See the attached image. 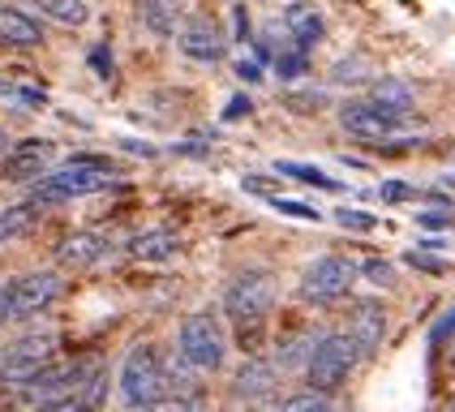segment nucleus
Here are the masks:
<instances>
[{
  "instance_id": "nucleus-38",
  "label": "nucleus",
  "mask_w": 455,
  "mask_h": 412,
  "mask_svg": "<svg viewBox=\"0 0 455 412\" xmlns=\"http://www.w3.org/2000/svg\"><path fill=\"white\" fill-rule=\"evenodd\" d=\"M236 77H241V82H258V77H262V69H258L253 60H241V65H236Z\"/></svg>"
},
{
  "instance_id": "nucleus-46",
  "label": "nucleus",
  "mask_w": 455,
  "mask_h": 412,
  "mask_svg": "<svg viewBox=\"0 0 455 412\" xmlns=\"http://www.w3.org/2000/svg\"><path fill=\"white\" fill-rule=\"evenodd\" d=\"M451 412H455V408H451Z\"/></svg>"
},
{
  "instance_id": "nucleus-40",
  "label": "nucleus",
  "mask_w": 455,
  "mask_h": 412,
  "mask_svg": "<svg viewBox=\"0 0 455 412\" xmlns=\"http://www.w3.org/2000/svg\"><path fill=\"white\" fill-rule=\"evenodd\" d=\"M9 322V283L0 280V327Z\"/></svg>"
},
{
  "instance_id": "nucleus-35",
  "label": "nucleus",
  "mask_w": 455,
  "mask_h": 412,
  "mask_svg": "<svg viewBox=\"0 0 455 412\" xmlns=\"http://www.w3.org/2000/svg\"><path fill=\"white\" fill-rule=\"evenodd\" d=\"M451 335H455V305L430 327V339H434V344H443V339H451Z\"/></svg>"
},
{
  "instance_id": "nucleus-27",
  "label": "nucleus",
  "mask_w": 455,
  "mask_h": 412,
  "mask_svg": "<svg viewBox=\"0 0 455 412\" xmlns=\"http://www.w3.org/2000/svg\"><path fill=\"white\" fill-rule=\"evenodd\" d=\"M335 224L344 232H374L379 228V219H374L370 210H356V206H339V210H335Z\"/></svg>"
},
{
  "instance_id": "nucleus-25",
  "label": "nucleus",
  "mask_w": 455,
  "mask_h": 412,
  "mask_svg": "<svg viewBox=\"0 0 455 412\" xmlns=\"http://www.w3.org/2000/svg\"><path fill=\"white\" fill-rule=\"evenodd\" d=\"M356 280H370V283H379V288H395V262L365 258V262H356Z\"/></svg>"
},
{
  "instance_id": "nucleus-43",
  "label": "nucleus",
  "mask_w": 455,
  "mask_h": 412,
  "mask_svg": "<svg viewBox=\"0 0 455 412\" xmlns=\"http://www.w3.org/2000/svg\"><path fill=\"white\" fill-rule=\"evenodd\" d=\"M438 185H443V189H451V194H455V177H443Z\"/></svg>"
},
{
  "instance_id": "nucleus-7",
  "label": "nucleus",
  "mask_w": 455,
  "mask_h": 412,
  "mask_svg": "<svg viewBox=\"0 0 455 412\" xmlns=\"http://www.w3.org/2000/svg\"><path fill=\"white\" fill-rule=\"evenodd\" d=\"M339 125L348 138H361V142H391L400 129H404V116H391L387 107H379L374 99H348L339 103Z\"/></svg>"
},
{
  "instance_id": "nucleus-16",
  "label": "nucleus",
  "mask_w": 455,
  "mask_h": 412,
  "mask_svg": "<svg viewBox=\"0 0 455 412\" xmlns=\"http://www.w3.org/2000/svg\"><path fill=\"white\" fill-rule=\"evenodd\" d=\"M177 250H180V236L172 228H147L129 236V254L138 262H168V258H177Z\"/></svg>"
},
{
  "instance_id": "nucleus-44",
  "label": "nucleus",
  "mask_w": 455,
  "mask_h": 412,
  "mask_svg": "<svg viewBox=\"0 0 455 412\" xmlns=\"http://www.w3.org/2000/svg\"><path fill=\"white\" fill-rule=\"evenodd\" d=\"M35 4H39V0H35Z\"/></svg>"
},
{
  "instance_id": "nucleus-4",
  "label": "nucleus",
  "mask_w": 455,
  "mask_h": 412,
  "mask_svg": "<svg viewBox=\"0 0 455 412\" xmlns=\"http://www.w3.org/2000/svg\"><path fill=\"white\" fill-rule=\"evenodd\" d=\"M177 353L198 374H220L224 369V357H228V335L220 327V318L215 313H189V318H180L177 322Z\"/></svg>"
},
{
  "instance_id": "nucleus-1",
  "label": "nucleus",
  "mask_w": 455,
  "mask_h": 412,
  "mask_svg": "<svg viewBox=\"0 0 455 412\" xmlns=\"http://www.w3.org/2000/svg\"><path fill=\"white\" fill-rule=\"evenodd\" d=\"M116 177H121V168H116V163L82 168L77 159H65L60 168H52L44 180H35V185H30V206H52V202L91 198V194H103Z\"/></svg>"
},
{
  "instance_id": "nucleus-5",
  "label": "nucleus",
  "mask_w": 455,
  "mask_h": 412,
  "mask_svg": "<svg viewBox=\"0 0 455 412\" xmlns=\"http://www.w3.org/2000/svg\"><path fill=\"white\" fill-rule=\"evenodd\" d=\"M356 283V262L344 254H323L309 258L301 266V280H297V297L305 305H335L339 297H348Z\"/></svg>"
},
{
  "instance_id": "nucleus-41",
  "label": "nucleus",
  "mask_w": 455,
  "mask_h": 412,
  "mask_svg": "<svg viewBox=\"0 0 455 412\" xmlns=\"http://www.w3.org/2000/svg\"><path fill=\"white\" fill-rule=\"evenodd\" d=\"M125 151H133V154H147V159H155V147H147V142H125Z\"/></svg>"
},
{
  "instance_id": "nucleus-11",
  "label": "nucleus",
  "mask_w": 455,
  "mask_h": 412,
  "mask_svg": "<svg viewBox=\"0 0 455 412\" xmlns=\"http://www.w3.org/2000/svg\"><path fill=\"white\" fill-rule=\"evenodd\" d=\"M177 48H180V56L194 60V65H220L228 52V39L211 18H189V22L177 30Z\"/></svg>"
},
{
  "instance_id": "nucleus-3",
  "label": "nucleus",
  "mask_w": 455,
  "mask_h": 412,
  "mask_svg": "<svg viewBox=\"0 0 455 412\" xmlns=\"http://www.w3.org/2000/svg\"><path fill=\"white\" fill-rule=\"evenodd\" d=\"M121 408L129 412H155L164 395V369H159V348L151 344H133L121 360Z\"/></svg>"
},
{
  "instance_id": "nucleus-31",
  "label": "nucleus",
  "mask_w": 455,
  "mask_h": 412,
  "mask_svg": "<svg viewBox=\"0 0 455 412\" xmlns=\"http://www.w3.org/2000/svg\"><path fill=\"white\" fill-rule=\"evenodd\" d=\"M379 198L382 202H408V198H417V189H412L408 180H382Z\"/></svg>"
},
{
  "instance_id": "nucleus-42",
  "label": "nucleus",
  "mask_w": 455,
  "mask_h": 412,
  "mask_svg": "<svg viewBox=\"0 0 455 412\" xmlns=\"http://www.w3.org/2000/svg\"><path fill=\"white\" fill-rule=\"evenodd\" d=\"M4 154H9V133L0 129V159H4Z\"/></svg>"
},
{
  "instance_id": "nucleus-33",
  "label": "nucleus",
  "mask_w": 455,
  "mask_h": 412,
  "mask_svg": "<svg viewBox=\"0 0 455 412\" xmlns=\"http://www.w3.org/2000/svg\"><path fill=\"white\" fill-rule=\"evenodd\" d=\"M404 262H408V266H417V271H426V275H443V271H447V262H443V258L417 254V250H412V254H408Z\"/></svg>"
},
{
  "instance_id": "nucleus-36",
  "label": "nucleus",
  "mask_w": 455,
  "mask_h": 412,
  "mask_svg": "<svg viewBox=\"0 0 455 412\" xmlns=\"http://www.w3.org/2000/svg\"><path fill=\"white\" fill-rule=\"evenodd\" d=\"M417 224H421V228H447V224H451V210H421Z\"/></svg>"
},
{
  "instance_id": "nucleus-26",
  "label": "nucleus",
  "mask_w": 455,
  "mask_h": 412,
  "mask_svg": "<svg viewBox=\"0 0 455 412\" xmlns=\"http://www.w3.org/2000/svg\"><path fill=\"white\" fill-rule=\"evenodd\" d=\"M305 69H309V52H301V48L275 52V74L283 77V82H297Z\"/></svg>"
},
{
  "instance_id": "nucleus-32",
  "label": "nucleus",
  "mask_w": 455,
  "mask_h": 412,
  "mask_svg": "<svg viewBox=\"0 0 455 412\" xmlns=\"http://www.w3.org/2000/svg\"><path fill=\"white\" fill-rule=\"evenodd\" d=\"M241 185H245V194H262L267 202H271V198H283V194H279V180H271V177H258V172H253V177H245V180H241Z\"/></svg>"
},
{
  "instance_id": "nucleus-23",
  "label": "nucleus",
  "mask_w": 455,
  "mask_h": 412,
  "mask_svg": "<svg viewBox=\"0 0 455 412\" xmlns=\"http://www.w3.org/2000/svg\"><path fill=\"white\" fill-rule=\"evenodd\" d=\"M39 9L56 26H86L91 22V4L86 0H39Z\"/></svg>"
},
{
  "instance_id": "nucleus-9",
  "label": "nucleus",
  "mask_w": 455,
  "mask_h": 412,
  "mask_svg": "<svg viewBox=\"0 0 455 412\" xmlns=\"http://www.w3.org/2000/svg\"><path fill=\"white\" fill-rule=\"evenodd\" d=\"M279 378H283V374L275 369L271 357H245L236 365L232 383H228V395H232L236 404H267V400H275Z\"/></svg>"
},
{
  "instance_id": "nucleus-14",
  "label": "nucleus",
  "mask_w": 455,
  "mask_h": 412,
  "mask_svg": "<svg viewBox=\"0 0 455 412\" xmlns=\"http://www.w3.org/2000/svg\"><path fill=\"white\" fill-rule=\"evenodd\" d=\"M56 348H60V335L56 331H26V335H18L4 353H0V369H4V365L39 369V365H48V360L56 357Z\"/></svg>"
},
{
  "instance_id": "nucleus-19",
  "label": "nucleus",
  "mask_w": 455,
  "mask_h": 412,
  "mask_svg": "<svg viewBox=\"0 0 455 412\" xmlns=\"http://www.w3.org/2000/svg\"><path fill=\"white\" fill-rule=\"evenodd\" d=\"M370 99L379 103V107H387L391 116H404L417 107V86L412 82H404V77H379L374 82V91H370Z\"/></svg>"
},
{
  "instance_id": "nucleus-18",
  "label": "nucleus",
  "mask_w": 455,
  "mask_h": 412,
  "mask_svg": "<svg viewBox=\"0 0 455 412\" xmlns=\"http://www.w3.org/2000/svg\"><path fill=\"white\" fill-rule=\"evenodd\" d=\"M159 369H164V395H177V400L198 395V369L180 353H159Z\"/></svg>"
},
{
  "instance_id": "nucleus-10",
  "label": "nucleus",
  "mask_w": 455,
  "mask_h": 412,
  "mask_svg": "<svg viewBox=\"0 0 455 412\" xmlns=\"http://www.w3.org/2000/svg\"><path fill=\"white\" fill-rule=\"evenodd\" d=\"M344 335L353 339V348L361 360L379 357L382 339H387V309H382V301H356V305L348 309V327H344Z\"/></svg>"
},
{
  "instance_id": "nucleus-17",
  "label": "nucleus",
  "mask_w": 455,
  "mask_h": 412,
  "mask_svg": "<svg viewBox=\"0 0 455 412\" xmlns=\"http://www.w3.org/2000/svg\"><path fill=\"white\" fill-rule=\"evenodd\" d=\"M0 44H13V48H39V44H44V26L35 22L30 13L13 9V4H0Z\"/></svg>"
},
{
  "instance_id": "nucleus-6",
  "label": "nucleus",
  "mask_w": 455,
  "mask_h": 412,
  "mask_svg": "<svg viewBox=\"0 0 455 412\" xmlns=\"http://www.w3.org/2000/svg\"><path fill=\"white\" fill-rule=\"evenodd\" d=\"M356 348L353 339L344 331H323V339H318V348H314V357H309V365H305V386H314V391H327V395H335L339 386L348 383V374L356 369Z\"/></svg>"
},
{
  "instance_id": "nucleus-12",
  "label": "nucleus",
  "mask_w": 455,
  "mask_h": 412,
  "mask_svg": "<svg viewBox=\"0 0 455 412\" xmlns=\"http://www.w3.org/2000/svg\"><path fill=\"white\" fill-rule=\"evenodd\" d=\"M52 159H56V142H48V138H22L4 154V177L35 185V180H44L52 172Z\"/></svg>"
},
{
  "instance_id": "nucleus-21",
  "label": "nucleus",
  "mask_w": 455,
  "mask_h": 412,
  "mask_svg": "<svg viewBox=\"0 0 455 412\" xmlns=\"http://www.w3.org/2000/svg\"><path fill=\"white\" fill-rule=\"evenodd\" d=\"M318 339H323V331H297L283 348H275V369L279 374H305V365H309V357H314V348H318Z\"/></svg>"
},
{
  "instance_id": "nucleus-30",
  "label": "nucleus",
  "mask_w": 455,
  "mask_h": 412,
  "mask_svg": "<svg viewBox=\"0 0 455 412\" xmlns=\"http://www.w3.org/2000/svg\"><path fill=\"white\" fill-rule=\"evenodd\" d=\"M271 206H275L279 215H292V219H309V224H318L323 219V210L309 202H292V198H271Z\"/></svg>"
},
{
  "instance_id": "nucleus-37",
  "label": "nucleus",
  "mask_w": 455,
  "mask_h": 412,
  "mask_svg": "<svg viewBox=\"0 0 455 412\" xmlns=\"http://www.w3.org/2000/svg\"><path fill=\"white\" fill-rule=\"evenodd\" d=\"M253 112V103H250V95H236V99L224 107V121H236V116H250Z\"/></svg>"
},
{
  "instance_id": "nucleus-15",
  "label": "nucleus",
  "mask_w": 455,
  "mask_h": 412,
  "mask_svg": "<svg viewBox=\"0 0 455 412\" xmlns=\"http://www.w3.org/2000/svg\"><path fill=\"white\" fill-rule=\"evenodd\" d=\"M185 18V0H138V22L151 30L155 39H172Z\"/></svg>"
},
{
  "instance_id": "nucleus-28",
  "label": "nucleus",
  "mask_w": 455,
  "mask_h": 412,
  "mask_svg": "<svg viewBox=\"0 0 455 412\" xmlns=\"http://www.w3.org/2000/svg\"><path fill=\"white\" fill-rule=\"evenodd\" d=\"M0 95H4V99H13L18 107H26V112L48 107V95H44V91H35V86H4V82H0Z\"/></svg>"
},
{
  "instance_id": "nucleus-39",
  "label": "nucleus",
  "mask_w": 455,
  "mask_h": 412,
  "mask_svg": "<svg viewBox=\"0 0 455 412\" xmlns=\"http://www.w3.org/2000/svg\"><path fill=\"white\" fill-rule=\"evenodd\" d=\"M232 18H236V39H250V18H245V9H241V4L232 9Z\"/></svg>"
},
{
  "instance_id": "nucleus-8",
  "label": "nucleus",
  "mask_w": 455,
  "mask_h": 412,
  "mask_svg": "<svg viewBox=\"0 0 455 412\" xmlns=\"http://www.w3.org/2000/svg\"><path fill=\"white\" fill-rule=\"evenodd\" d=\"M65 292L60 271H26L18 280H9V318H35Z\"/></svg>"
},
{
  "instance_id": "nucleus-29",
  "label": "nucleus",
  "mask_w": 455,
  "mask_h": 412,
  "mask_svg": "<svg viewBox=\"0 0 455 412\" xmlns=\"http://www.w3.org/2000/svg\"><path fill=\"white\" fill-rule=\"evenodd\" d=\"M365 77H370V65L361 56H344L331 65V82H365Z\"/></svg>"
},
{
  "instance_id": "nucleus-13",
  "label": "nucleus",
  "mask_w": 455,
  "mask_h": 412,
  "mask_svg": "<svg viewBox=\"0 0 455 412\" xmlns=\"http://www.w3.org/2000/svg\"><path fill=\"white\" fill-rule=\"evenodd\" d=\"M108 245H112V241H108V228H77L56 245V266L86 271V266H95V262L108 254Z\"/></svg>"
},
{
  "instance_id": "nucleus-24",
  "label": "nucleus",
  "mask_w": 455,
  "mask_h": 412,
  "mask_svg": "<svg viewBox=\"0 0 455 412\" xmlns=\"http://www.w3.org/2000/svg\"><path fill=\"white\" fill-rule=\"evenodd\" d=\"M275 177L305 180V185H318V189H339V180H331L323 168H309V163H297V159H279V163H275Z\"/></svg>"
},
{
  "instance_id": "nucleus-45",
  "label": "nucleus",
  "mask_w": 455,
  "mask_h": 412,
  "mask_svg": "<svg viewBox=\"0 0 455 412\" xmlns=\"http://www.w3.org/2000/svg\"><path fill=\"white\" fill-rule=\"evenodd\" d=\"M451 339H455V335H451Z\"/></svg>"
},
{
  "instance_id": "nucleus-2",
  "label": "nucleus",
  "mask_w": 455,
  "mask_h": 412,
  "mask_svg": "<svg viewBox=\"0 0 455 412\" xmlns=\"http://www.w3.org/2000/svg\"><path fill=\"white\" fill-rule=\"evenodd\" d=\"M279 301V280L271 271H262V266H250V271H236L232 280H228L224 297H220V305L224 313L245 331V327H258Z\"/></svg>"
},
{
  "instance_id": "nucleus-22",
  "label": "nucleus",
  "mask_w": 455,
  "mask_h": 412,
  "mask_svg": "<svg viewBox=\"0 0 455 412\" xmlns=\"http://www.w3.org/2000/svg\"><path fill=\"white\" fill-rule=\"evenodd\" d=\"M335 395L327 391H314V386H301V391H292V395H283L275 404V412H335Z\"/></svg>"
},
{
  "instance_id": "nucleus-20",
  "label": "nucleus",
  "mask_w": 455,
  "mask_h": 412,
  "mask_svg": "<svg viewBox=\"0 0 455 412\" xmlns=\"http://www.w3.org/2000/svg\"><path fill=\"white\" fill-rule=\"evenodd\" d=\"M283 26H288V35H292V48H301V52H309L314 44H323V35H327L323 13H314L309 4H292Z\"/></svg>"
},
{
  "instance_id": "nucleus-34",
  "label": "nucleus",
  "mask_w": 455,
  "mask_h": 412,
  "mask_svg": "<svg viewBox=\"0 0 455 412\" xmlns=\"http://www.w3.org/2000/svg\"><path fill=\"white\" fill-rule=\"evenodd\" d=\"M91 69H95L100 77H112V74H116V65H112V48H108V44L91 48Z\"/></svg>"
}]
</instances>
